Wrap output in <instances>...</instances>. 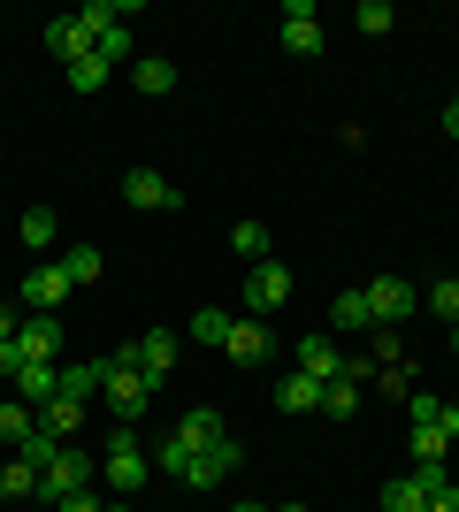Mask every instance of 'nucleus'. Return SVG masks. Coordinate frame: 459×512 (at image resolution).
Masks as SVG:
<instances>
[{
    "label": "nucleus",
    "instance_id": "1a4fd4ad",
    "mask_svg": "<svg viewBox=\"0 0 459 512\" xmlns=\"http://www.w3.org/2000/svg\"><path fill=\"white\" fill-rule=\"evenodd\" d=\"M245 467V451H238V436H230V444H215V451H199L192 459V474H184V482H192V490H215V482H230V474Z\"/></svg>",
    "mask_w": 459,
    "mask_h": 512
},
{
    "label": "nucleus",
    "instance_id": "c756f323",
    "mask_svg": "<svg viewBox=\"0 0 459 512\" xmlns=\"http://www.w3.org/2000/svg\"><path fill=\"white\" fill-rule=\"evenodd\" d=\"M108 85V62H100V46H92L85 62H69V92H100Z\"/></svg>",
    "mask_w": 459,
    "mask_h": 512
},
{
    "label": "nucleus",
    "instance_id": "a211bd4d",
    "mask_svg": "<svg viewBox=\"0 0 459 512\" xmlns=\"http://www.w3.org/2000/svg\"><path fill=\"white\" fill-rule=\"evenodd\" d=\"M222 352H230V360H245V367H261V360H268V329H261L253 314L230 321V344H222Z\"/></svg>",
    "mask_w": 459,
    "mask_h": 512
},
{
    "label": "nucleus",
    "instance_id": "6e6552de",
    "mask_svg": "<svg viewBox=\"0 0 459 512\" xmlns=\"http://www.w3.org/2000/svg\"><path fill=\"white\" fill-rule=\"evenodd\" d=\"M62 299H69V276H62V260H46V268H31V276H23V306H31V314H54Z\"/></svg>",
    "mask_w": 459,
    "mask_h": 512
},
{
    "label": "nucleus",
    "instance_id": "72a5a7b5",
    "mask_svg": "<svg viewBox=\"0 0 459 512\" xmlns=\"http://www.w3.org/2000/svg\"><path fill=\"white\" fill-rule=\"evenodd\" d=\"M429 314H437V321H459V276L429 283Z\"/></svg>",
    "mask_w": 459,
    "mask_h": 512
},
{
    "label": "nucleus",
    "instance_id": "20e7f679",
    "mask_svg": "<svg viewBox=\"0 0 459 512\" xmlns=\"http://www.w3.org/2000/svg\"><path fill=\"white\" fill-rule=\"evenodd\" d=\"M276 306H291V268H284V260L245 268V314L261 321V314H276Z\"/></svg>",
    "mask_w": 459,
    "mask_h": 512
},
{
    "label": "nucleus",
    "instance_id": "a19ab883",
    "mask_svg": "<svg viewBox=\"0 0 459 512\" xmlns=\"http://www.w3.org/2000/svg\"><path fill=\"white\" fill-rule=\"evenodd\" d=\"M16 329H23V321H16V306H0V344L16 337Z\"/></svg>",
    "mask_w": 459,
    "mask_h": 512
},
{
    "label": "nucleus",
    "instance_id": "ddd939ff",
    "mask_svg": "<svg viewBox=\"0 0 459 512\" xmlns=\"http://www.w3.org/2000/svg\"><path fill=\"white\" fill-rule=\"evenodd\" d=\"M16 398H23V406H46V398H62V360H23Z\"/></svg>",
    "mask_w": 459,
    "mask_h": 512
},
{
    "label": "nucleus",
    "instance_id": "e433bc0d",
    "mask_svg": "<svg viewBox=\"0 0 459 512\" xmlns=\"http://www.w3.org/2000/svg\"><path fill=\"white\" fill-rule=\"evenodd\" d=\"M54 451H62V444H54V436H46V428H39V436H31V444H23V451H16V459H31V467H39V474H46V459H54Z\"/></svg>",
    "mask_w": 459,
    "mask_h": 512
},
{
    "label": "nucleus",
    "instance_id": "f704fd0d",
    "mask_svg": "<svg viewBox=\"0 0 459 512\" xmlns=\"http://www.w3.org/2000/svg\"><path fill=\"white\" fill-rule=\"evenodd\" d=\"M192 459H199V451H184V444H176V436H169V444H161V451H153V467H161V474H176V482L192 474Z\"/></svg>",
    "mask_w": 459,
    "mask_h": 512
},
{
    "label": "nucleus",
    "instance_id": "f03ea898",
    "mask_svg": "<svg viewBox=\"0 0 459 512\" xmlns=\"http://www.w3.org/2000/svg\"><path fill=\"white\" fill-rule=\"evenodd\" d=\"M100 383H108V413H115V421H138L146 398H153L146 367H138L131 352H108V360H100Z\"/></svg>",
    "mask_w": 459,
    "mask_h": 512
},
{
    "label": "nucleus",
    "instance_id": "bb28decb",
    "mask_svg": "<svg viewBox=\"0 0 459 512\" xmlns=\"http://www.w3.org/2000/svg\"><path fill=\"white\" fill-rule=\"evenodd\" d=\"M429 497H421V482L414 474H398V482H383V512H421Z\"/></svg>",
    "mask_w": 459,
    "mask_h": 512
},
{
    "label": "nucleus",
    "instance_id": "dca6fc26",
    "mask_svg": "<svg viewBox=\"0 0 459 512\" xmlns=\"http://www.w3.org/2000/svg\"><path fill=\"white\" fill-rule=\"evenodd\" d=\"M299 375H314V383H337V375H345L337 344H329V337H299Z\"/></svg>",
    "mask_w": 459,
    "mask_h": 512
},
{
    "label": "nucleus",
    "instance_id": "f3484780",
    "mask_svg": "<svg viewBox=\"0 0 459 512\" xmlns=\"http://www.w3.org/2000/svg\"><path fill=\"white\" fill-rule=\"evenodd\" d=\"M39 428L54 436V444H69V436L85 428V398H46V406H39Z\"/></svg>",
    "mask_w": 459,
    "mask_h": 512
},
{
    "label": "nucleus",
    "instance_id": "2f4dec72",
    "mask_svg": "<svg viewBox=\"0 0 459 512\" xmlns=\"http://www.w3.org/2000/svg\"><path fill=\"white\" fill-rule=\"evenodd\" d=\"M192 337L199 344H230V314H222V306H199V314H192Z\"/></svg>",
    "mask_w": 459,
    "mask_h": 512
},
{
    "label": "nucleus",
    "instance_id": "5701e85b",
    "mask_svg": "<svg viewBox=\"0 0 459 512\" xmlns=\"http://www.w3.org/2000/svg\"><path fill=\"white\" fill-rule=\"evenodd\" d=\"M352 31L383 39V31H398V8H391V0H360V8H352Z\"/></svg>",
    "mask_w": 459,
    "mask_h": 512
},
{
    "label": "nucleus",
    "instance_id": "58836bf2",
    "mask_svg": "<svg viewBox=\"0 0 459 512\" xmlns=\"http://www.w3.org/2000/svg\"><path fill=\"white\" fill-rule=\"evenodd\" d=\"M54 512H100V497H92V490H77V497H62Z\"/></svg>",
    "mask_w": 459,
    "mask_h": 512
},
{
    "label": "nucleus",
    "instance_id": "79ce46f5",
    "mask_svg": "<svg viewBox=\"0 0 459 512\" xmlns=\"http://www.w3.org/2000/svg\"><path fill=\"white\" fill-rule=\"evenodd\" d=\"M444 130H452V138H459V100H452V107H444Z\"/></svg>",
    "mask_w": 459,
    "mask_h": 512
},
{
    "label": "nucleus",
    "instance_id": "393cba45",
    "mask_svg": "<svg viewBox=\"0 0 459 512\" xmlns=\"http://www.w3.org/2000/svg\"><path fill=\"white\" fill-rule=\"evenodd\" d=\"M100 390V360H62V398H92Z\"/></svg>",
    "mask_w": 459,
    "mask_h": 512
},
{
    "label": "nucleus",
    "instance_id": "37998d69",
    "mask_svg": "<svg viewBox=\"0 0 459 512\" xmlns=\"http://www.w3.org/2000/svg\"><path fill=\"white\" fill-rule=\"evenodd\" d=\"M452 360H459V321H452Z\"/></svg>",
    "mask_w": 459,
    "mask_h": 512
},
{
    "label": "nucleus",
    "instance_id": "c85d7f7f",
    "mask_svg": "<svg viewBox=\"0 0 459 512\" xmlns=\"http://www.w3.org/2000/svg\"><path fill=\"white\" fill-rule=\"evenodd\" d=\"M54 230H62V222H54V207H31V214H23V245H31V253H46V245H54Z\"/></svg>",
    "mask_w": 459,
    "mask_h": 512
},
{
    "label": "nucleus",
    "instance_id": "7c9ffc66",
    "mask_svg": "<svg viewBox=\"0 0 459 512\" xmlns=\"http://www.w3.org/2000/svg\"><path fill=\"white\" fill-rule=\"evenodd\" d=\"M444 451H452L444 428H414V467H444Z\"/></svg>",
    "mask_w": 459,
    "mask_h": 512
},
{
    "label": "nucleus",
    "instance_id": "c9c22d12",
    "mask_svg": "<svg viewBox=\"0 0 459 512\" xmlns=\"http://www.w3.org/2000/svg\"><path fill=\"white\" fill-rule=\"evenodd\" d=\"M406 413H414V428H437V421H444V398H437V390H414V398H406Z\"/></svg>",
    "mask_w": 459,
    "mask_h": 512
},
{
    "label": "nucleus",
    "instance_id": "49530a36",
    "mask_svg": "<svg viewBox=\"0 0 459 512\" xmlns=\"http://www.w3.org/2000/svg\"><path fill=\"white\" fill-rule=\"evenodd\" d=\"M452 490H459V474H452Z\"/></svg>",
    "mask_w": 459,
    "mask_h": 512
},
{
    "label": "nucleus",
    "instance_id": "423d86ee",
    "mask_svg": "<svg viewBox=\"0 0 459 512\" xmlns=\"http://www.w3.org/2000/svg\"><path fill=\"white\" fill-rule=\"evenodd\" d=\"M368 306H375V329H398V321L414 314V283H406V276H375Z\"/></svg>",
    "mask_w": 459,
    "mask_h": 512
},
{
    "label": "nucleus",
    "instance_id": "f8f14e48",
    "mask_svg": "<svg viewBox=\"0 0 459 512\" xmlns=\"http://www.w3.org/2000/svg\"><path fill=\"white\" fill-rule=\"evenodd\" d=\"M16 352H23V360H62V321H54V314H31L16 329Z\"/></svg>",
    "mask_w": 459,
    "mask_h": 512
},
{
    "label": "nucleus",
    "instance_id": "c03bdc74",
    "mask_svg": "<svg viewBox=\"0 0 459 512\" xmlns=\"http://www.w3.org/2000/svg\"><path fill=\"white\" fill-rule=\"evenodd\" d=\"M238 512H276V505H238Z\"/></svg>",
    "mask_w": 459,
    "mask_h": 512
},
{
    "label": "nucleus",
    "instance_id": "0eeeda50",
    "mask_svg": "<svg viewBox=\"0 0 459 512\" xmlns=\"http://www.w3.org/2000/svg\"><path fill=\"white\" fill-rule=\"evenodd\" d=\"M176 444L184 451H215V444H230V421H222L215 406H192L184 421H176Z\"/></svg>",
    "mask_w": 459,
    "mask_h": 512
},
{
    "label": "nucleus",
    "instance_id": "ea45409f",
    "mask_svg": "<svg viewBox=\"0 0 459 512\" xmlns=\"http://www.w3.org/2000/svg\"><path fill=\"white\" fill-rule=\"evenodd\" d=\"M421 512H459V490H444V497H429Z\"/></svg>",
    "mask_w": 459,
    "mask_h": 512
},
{
    "label": "nucleus",
    "instance_id": "f257e3e1",
    "mask_svg": "<svg viewBox=\"0 0 459 512\" xmlns=\"http://www.w3.org/2000/svg\"><path fill=\"white\" fill-rule=\"evenodd\" d=\"M100 474H108V490H115V497L146 490V474H153V451L138 444V428H131V421H123V428H108V459H100Z\"/></svg>",
    "mask_w": 459,
    "mask_h": 512
},
{
    "label": "nucleus",
    "instance_id": "a878e982",
    "mask_svg": "<svg viewBox=\"0 0 459 512\" xmlns=\"http://www.w3.org/2000/svg\"><path fill=\"white\" fill-rule=\"evenodd\" d=\"M230 253L261 268V260H268V230H261V222H238V230H230Z\"/></svg>",
    "mask_w": 459,
    "mask_h": 512
},
{
    "label": "nucleus",
    "instance_id": "a18cd8bd",
    "mask_svg": "<svg viewBox=\"0 0 459 512\" xmlns=\"http://www.w3.org/2000/svg\"><path fill=\"white\" fill-rule=\"evenodd\" d=\"M276 512H306V505H276Z\"/></svg>",
    "mask_w": 459,
    "mask_h": 512
},
{
    "label": "nucleus",
    "instance_id": "4468645a",
    "mask_svg": "<svg viewBox=\"0 0 459 512\" xmlns=\"http://www.w3.org/2000/svg\"><path fill=\"white\" fill-rule=\"evenodd\" d=\"M123 199H131V207H184V199H176V184L161 169H131L123 176Z\"/></svg>",
    "mask_w": 459,
    "mask_h": 512
},
{
    "label": "nucleus",
    "instance_id": "b1692460",
    "mask_svg": "<svg viewBox=\"0 0 459 512\" xmlns=\"http://www.w3.org/2000/svg\"><path fill=\"white\" fill-rule=\"evenodd\" d=\"M62 276H69V291L100 283V253H92V245H69V253H62Z\"/></svg>",
    "mask_w": 459,
    "mask_h": 512
},
{
    "label": "nucleus",
    "instance_id": "4c0bfd02",
    "mask_svg": "<svg viewBox=\"0 0 459 512\" xmlns=\"http://www.w3.org/2000/svg\"><path fill=\"white\" fill-rule=\"evenodd\" d=\"M16 375H23V352H16V337H8V344H0V383L16 390Z\"/></svg>",
    "mask_w": 459,
    "mask_h": 512
},
{
    "label": "nucleus",
    "instance_id": "412c9836",
    "mask_svg": "<svg viewBox=\"0 0 459 512\" xmlns=\"http://www.w3.org/2000/svg\"><path fill=\"white\" fill-rule=\"evenodd\" d=\"M329 321H337V329H375V306H368V283H360V291H337V306H329Z\"/></svg>",
    "mask_w": 459,
    "mask_h": 512
},
{
    "label": "nucleus",
    "instance_id": "2eb2a0df",
    "mask_svg": "<svg viewBox=\"0 0 459 512\" xmlns=\"http://www.w3.org/2000/svg\"><path fill=\"white\" fill-rule=\"evenodd\" d=\"M276 413H322V383H314V375H299V367H291V375H276Z\"/></svg>",
    "mask_w": 459,
    "mask_h": 512
},
{
    "label": "nucleus",
    "instance_id": "9b49d317",
    "mask_svg": "<svg viewBox=\"0 0 459 512\" xmlns=\"http://www.w3.org/2000/svg\"><path fill=\"white\" fill-rule=\"evenodd\" d=\"M131 360L146 367V383L161 390V383H169V367H176V337H169V329H146V337L131 344Z\"/></svg>",
    "mask_w": 459,
    "mask_h": 512
},
{
    "label": "nucleus",
    "instance_id": "4be33fe9",
    "mask_svg": "<svg viewBox=\"0 0 459 512\" xmlns=\"http://www.w3.org/2000/svg\"><path fill=\"white\" fill-rule=\"evenodd\" d=\"M0 497L16 505V497H39V467L31 459H0Z\"/></svg>",
    "mask_w": 459,
    "mask_h": 512
},
{
    "label": "nucleus",
    "instance_id": "cd10ccee",
    "mask_svg": "<svg viewBox=\"0 0 459 512\" xmlns=\"http://www.w3.org/2000/svg\"><path fill=\"white\" fill-rule=\"evenodd\" d=\"M100 62H138V46H131V23H108V31H100Z\"/></svg>",
    "mask_w": 459,
    "mask_h": 512
},
{
    "label": "nucleus",
    "instance_id": "7ed1b4c3",
    "mask_svg": "<svg viewBox=\"0 0 459 512\" xmlns=\"http://www.w3.org/2000/svg\"><path fill=\"white\" fill-rule=\"evenodd\" d=\"M92 482H100V467H92L85 451H54V459H46V474H39V505H62V497H77V490H92Z\"/></svg>",
    "mask_w": 459,
    "mask_h": 512
},
{
    "label": "nucleus",
    "instance_id": "39448f33",
    "mask_svg": "<svg viewBox=\"0 0 459 512\" xmlns=\"http://www.w3.org/2000/svg\"><path fill=\"white\" fill-rule=\"evenodd\" d=\"M284 54H299V62L322 54V16H314V0H291L284 8Z\"/></svg>",
    "mask_w": 459,
    "mask_h": 512
},
{
    "label": "nucleus",
    "instance_id": "9d476101",
    "mask_svg": "<svg viewBox=\"0 0 459 512\" xmlns=\"http://www.w3.org/2000/svg\"><path fill=\"white\" fill-rule=\"evenodd\" d=\"M46 46H54V54H62V69H69V62H85L100 39H92L85 16H54V23H46Z\"/></svg>",
    "mask_w": 459,
    "mask_h": 512
},
{
    "label": "nucleus",
    "instance_id": "473e14b6",
    "mask_svg": "<svg viewBox=\"0 0 459 512\" xmlns=\"http://www.w3.org/2000/svg\"><path fill=\"white\" fill-rule=\"evenodd\" d=\"M368 383H375V390H391V398H414V390H421V383H414V367H406V360H398V367H375Z\"/></svg>",
    "mask_w": 459,
    "mask_h": 512
},
{
    "label": "nucleus",
    "instance_id": "aec40b11",
    "mask_svg": "<svg viewBox=\"0 0 459 512\" xmlns=\"http://www.w3.org/2000/svg\"><path fill=\"white\" fill-rule=\"evenodd\" d=\"M131 85L146 92V100H169V85H176V69L161 62V54H138V62H131Z\"/></svg>",
    "mask_w": 459,
    "mask_h": 512
},
{
    "label": "nucleus",
    "instance_id": "6ab92c4d",
    "mask_svg": "<svg viewBox=\"0 0 459 512\" xmlns=\"http://www.w3.org/2000/svg\"><path fill=\"white\" fill-rule=\"evenodd\" d=\"M39 436V406H23V398H0V444H31Z\"/></svg>",
    "mask_w": 459,
    "mask_h": 512
}]
</instances>
